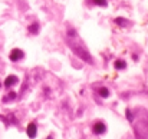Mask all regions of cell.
Returning a JSON list of instances; mask_svg holds the SVG:
<instances>
[{
	"label": "cell",
	"mask_w": 148,
	"mask_h": 139,
	"mask_svg": "<svg viewBox=\"0 0 148 139\" xmlns=\"http://www.w3.org/2000/svg\"><path fill=\"white\" fill-rule=\"evenodd\" d=\"M69 42V46L72 47V50L81 57V59H84L85 62H89V63H92V59H91V55L85 50V47L81 46V45H78L76 46V43H73V42H71V40H68Z\"/></svg>",
	"instance_id": "obj_1"
},
{
	"label": "cell",
	"mask_w": 148,
	"mask_h": 139,
	"mask_svg": "<svg viewBox=\"0 0 148 139\" xmlns=\"http://www.w3.org/2000/svg\"><path fill=\"white\" fill-rule=\"evenodd\" d=\"M92 132H94L95 135H103V134L106 132V125H105L102 121L95 122L94 126H92Z\"/></svg>",
	"instance_id": "obj_2"
},
{
	"label": "cell",
	"mask_w": 148,
	"mask_h": 139,
	"mask_svg": "<svg viewBox=\"0 0 148 139\" xmlns=\"http://www.w3.org/2000/svg\"><path fill=\"white\" fill-rule=\"evenodd\" d=\"M25 57V53H23V50H20V49H13L12 52H10V55H9V59L12 60V62H19V60H22Z\"/></svg>",
	"instance_id": "obj_3"
},
{
	"label": "cell",
	"mask_w": 148,
	"mask_h": 139,
	"mask_svg": "<svg viewBox=\"0 0 148 139\" xmlns=\"http://www.w3.org/2000/svg\"><path fill=\"white\" fill-rule=\"evenodd\" d=\"M17 83H19V78L16 75H9L6 78V80H4V86L6 88H12V86H14Z\"/></svg>",
	"instance_id": "obj_4"
},
{
	"label": "cell",
	"mask_w": 148,
	"mask_h": 139,
	"mask_svg": "<svg viewBox=\"0 0 148 139\" xmlns=\"http://www.w3.org/2000/svg\"><path fill=\"white\" fill-rule=\"evenodd\" d=\"M26 134H27V136L30 139H35L36 138V135H38V128H36V123H29L27 125V129H26Z\"/></svg>",
	"instance_id": "obj_5"
},
{
	"label": "cell",
	"mask_w": 148,
	"mask_h": 139,
	"mask_svg": "<svg viewBox=\"0 0 148 139\" xmlns=\"http://www.w3.org/2000/svg\"><path fill=\"white\" fill-rule=\"evenodd\" d=\"M114 66H115V69H118V70H122V69H125V67H127V63H125V60H122V59H118V60H115Z\"/></svg>",
	"instance_id": "obj_6"
},
{
	"label": "cell",
	"mask_w": 148,
	"mask_h": 139,
	"mask_svg": "<svg viewBox=\"0 0 148 139\" xmlns=\"http://www.w3.org/2000/svg\"><path fill=\"white\" fill-rule=\"evenodd\" d=\"M29 33H32V35H38L39 33V23L38 22H35V23H32L29 26Z\"/></svg>",
	"instance_id": "obj_7"
},
{
	"label": "cell",
	"mask_w": 148,
	"mask_h": 139,
	"mask_svg": "<svg viewBox=\"0 0 148 139\" xmlns=\"http://www.w3.org/2000/svg\"><path fill=\"white\" fill-rule=\"evenodd\" d=\"M98 93L101 97H103V99H106V97H109V95H111V92L106 89V88H99L98 89Z\"/></svg>",
	"instance_id": "obj_8"
},
{
	"label": "cell",
	"mask_w": 148,
	"mask_h": 139,
	"mask_svg": "<svg viewBox=\"0 0 148 139\" xmlns=\"http://www.w3.org/2000/svg\"><path fill=\"white\" fill-rule=\"evenodd\" d=\"M115 23L119 25V26H128V25H130V22H128L127 19H122V17H116V19H115Z\"/></svg>",
	"instance_id": "obj_9"
},
{
	"label": "cell",
	"mask_w": 148,
	"mask_h": 139,
	"mask_svg": "<svg viewBox=\"0 0 148 139\" xmlns=\"http://www.w3.org/2000/svg\"><path fill=\"white\" fill-rule=\"evenodd\" d=\"M92 1H94V4L101 6V7H106L108 6V1L106 0H92Z\"/></svg>",
	"instance_id": "obj_10"
},
{
	"label": "cell",
	"mask_w": 148,
	"mask_h": 139,
	"mask_svg": "<svg viewBox=\"0 0 148 139\" xmlns=\"http://www.w3.org/2000/svg\"><path fill=\"white\" fill-rule=\"evenodd\" d=\"M13 99H16V93L14 92H9V95L7 96H4V102H9V100H13Z\"/></svg>",
	"instance_id": "obj_11"
},
{
	"label": "cell",
	"mask_w": 148,
	"mask_h": 139,
	"mask_svg": "<svg viewBox=\"0 0 148 139\" xmlns=\"http://www.w3.org/2000/svg\"><path fill=\"white\" fill-rule=\"evenodd\" d=\"M127 118H128L130 121H132V116H131V112H130V109H127Z\"/></svg>",
	"instance_id": "obj_12"
},
{
	"label": "cell",
	"mask_w": 148,
	"mask_h": 139,
	"mask_svg": "<svg viewBox=\"0 0 148 139\" xmlns=\"http://www.w3.org/2000/svg\"><path fill=\"white\" fill-rule=\"evenodd\" d=\"M48 139H53V135H49V136H48Z\"/></svg>",
	"instance_id": "obj_13"
},
{
	"label": "cell",
	"mask_w": 148,
	"mask_h": 139,
	"mask_svg": "<svg viewBox=\"0 0 148 139\" xmlns=\"http://www.w3.org/2000/svg\"><path fill=\"white\" fill-rule=\"evenodd\" d=\"M0 86H1V83H0Z\"/></svg>",
	"instance_id": "obj_14"
}]
</instances>
